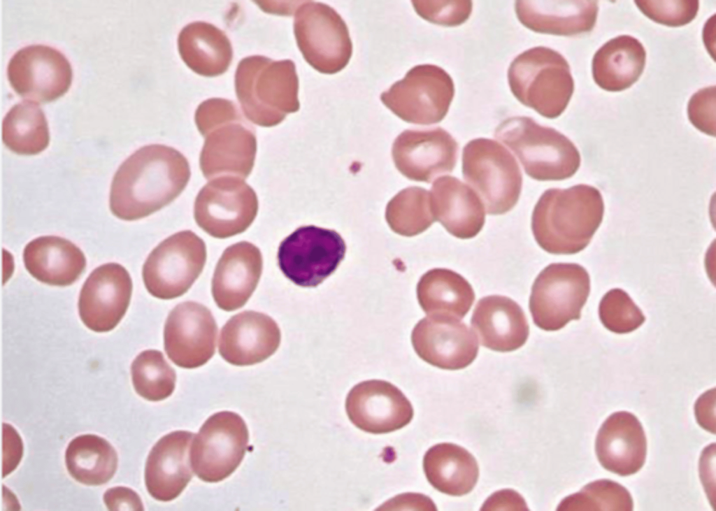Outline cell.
<instances>
[{
    "instance_id": "cell-21",
    "label": "cell",
    "mask_w": 716,
    "mask_h": 511,
    "mask_svg": "<svg viewBox=\"0 0 716 511\" xmlns=\"http://www.w3.org/2000/svg\"><path fill=\"white\" fill-rule=\"evenodd\" d=\"M280 331L269 316L244 311L233 316L222 327L219 338L222 357L235 366L262 362L278 348Z\"/></svg>"
},
{
    "instance_id": "cell-3",
    "label": "cell",
    "mask_w": 716,
    "mask_h": 511,
    "mask_svg": "<svg viewBox=\"0 0 716 511\" xmlns=\"http://www.w3.org/2000/svg\"><path fill=\"white\" fill-rule=\"evenodd\" d=\"M195 122L205 137L200 155L204 177L246 178L254 166L257 141L254 129L235 103L224 99H207L198 106Z\"/></svg>"
},
{
    "instance_id": "cell-10",
    "label": "cell",
    "mask_w": 716,
    "mask_h": 511,
    "mask_svg": "<svg viewBox=\"0 0 716 511\" xmlns=\"http://www.w3.org/2000/svg\"><path fill=\"white\" fill-rule=\"evenodd\" d=\"M206 260L203 240L192 231L176 233L160 243L143 267L148 292L161 299L184 294L202 272Z\"/></svg>"
},
{
    "instance_id": "cell-33",
    "label": "cell",
    "mask_w": 716,
    "mask_h": 511,
    "mask_svg": "<svg viewBox=\"0 0 716 511\" xmlns=\"http://www.w3.org/2000/svg\"><path fill=\"white\" fill-rule=\"evenodd\" d=\"M65 463L70 475L86 485L106 483L117 467V455L104 438L94 434L76 437L68 445Z\"/></svg>"
},
{
    "instance_id": "cell-38",
    "label": "cell",
    "mask_w": 716,
    "mask_h": 511,
    "mask_svg": "<svg viewBox=\"0 0 716 511\" xmlns=\"http://www.w3.org/2000/svg\"><path fill=\"white\" fill-rule=\"evenodd\" d=\"M639 10L652 20L668 27H680L691 22L696 16L699 1L638 0Z\"/></svg>"
},
{
    "instance_id": "cell-1",
    "label": "cell",
    "mask_w": 716,
    "mask_h": 511,
    "mask_svg": "<svg viewBox=\"0 0 716 511\" xmlns=\"http://www.w3.org/2000/svg\"><path fill=\"white\" fill-rule=\"evenodd\" d=\"M191 175L187 159L176 149L160 144L143 146L116 171L110 192V209L119 219L147 217L172 202Z\"/></svg>"
},
{
    "instance_id": "cell-13",
    "label": "cell",
    "mask_w": 716,
    "mask_h": 511,
    "mask_svg": "<svg viewBox=\"0 0 716 511\" xmlns=\"http://www.w3.org/2000/svg\"><path fill=\"white\" fill-rule=\"evenodd\" d=\"M248 442V430L240 415L229 411L217 412L204 422L193 441L192 470L203 481H222L240 465Z\"/></svg>"
},
{
    "instance_id": "cell-20",
    "label": "cell",
    "mask_w": 716,
    "mask_h": 511,
    "mask_svg": "<svg viewBox=\"0 0 716 511\" xmlns=\"http://www.w3.org/2000/svg\"><path fill=\"white\" fill-rule=\"evenodd\" d=\"M393 157L415 180L430 182L438 174L451 173L456 164L458 144L445 130H406L396 139Z\"/></svg>"
},
{
    "instance_id": "cell-30",
    "label": "cell",
    "mask_w": 716,
    "mask_h": 511,
    "mask_svg": "<svg viewBox=\"0 0 716 511\" xmlns=\"http://www.w3.org/2000/svg\"><path fill=\"white\" fill-rule=\"evenodd\" d=\"M178 50L187 66L208 77L224 73L229 68L233 50L227 35L214 25L194 22L180 32Z\"/></svg>"
},
{
    "instance_id": "cell-25",
    "label": "cell",
    "mask_w": 716,
    "mask_h": 511,
    "mask_svg": "<svg viewBox=\"0 0 716 511\" xmlns=\"http://www.w3.org/2000/svg\"><path fill=\"white\" fill-rule=\"evenodd\" d=\"M598 1L592 0H523L515 1L520 22L538 33L573 36L594 28Z\"/></svg>"
},
{
    "instance_id": "cell-24",
    "label": "cell",
    "mask_w": 716,
    "mask_h": 511,
    "mask_svg": "<svg viewBox=\"0 0 716 511\" xmlns=\"http://www.w3.org/2000/svg\"><path fill=\"white\" fill-rule=\"evenodd\" d=\"M595 451L606 470L622 476L637 473L647 453L646 437L638 418L625 411L609 416L598 431Z\"/></svg>"
},
{
    "instance_id": "cell-7",
    "label": "cell",
    "mask_w": 716,
    "mask_h": 511,
    "mask_svg": "<svg viewBox=\"0 0 716 511\" xmlns=\"http://www.w3.org/2000/svg\"><path fill=\"white\" fill-rule=\"evenodd\" d=\"M462 174L482 199L488 214L501 215L516 205L522 189L520 168L497 141L484 138L469 141L463 149Z\"/></svg>"
},
{
    "instance_id": "cell-29",
    "label": "cell",
    "mask_w": 716,
    "mask_h": 511,
    "mask_svg": "<svg viewBox=\"0 0 716 511\" xmlns=\"http://www.w3.org/2000/svg\"><path fill=\"white\" fill-rule=\"evenodd\" d=\"M646 52L642 43L629 35L618 36L604 43L594 54L592 75L603 89L620 92L630 87L641 75Z\"/></svg>"
},
{
    "instance_id": "cell-40",
    "label": "cell",
    "mask_w": 716,
    "mask_h": 511,
    "mask_svg": "<svg viewBox=\"0 0 716 511\" xmlns=\"http://www.w3.org/2000/svg\"><path fill=\"white\" fill-rule=\"evenodd\" d=\"M715 85L703 88L689 99L687 114L692 124L701 131L715 136Z\"/></svg>"
},
{
    "instance_id": "cell-8",
    "label": "cell",
    "mask_w": 716,
    "mask_h": 511,
    "mask_svg": "<svg viewBox=\"0 0 716 511\" xmlns=\"http://www.w3.org/2000/svg\"><path fill=\"white\" fill-rule=\"evenodd\" d=\"M590 292L586 269L572 263H554L537 276L531 289L529 309L534 324L545 331L562 329L579 319Z\"/></svg>"
},
{
    "instance_id": "cell-5",
    "label": "cell",
    "mask_w": 716,
    "mask_h": 511,
    "mask_svg": "<svg viewBox=\"0 0 716 511\" xmlns=\"http://www.w3.org/2000/svg\"><path fill=\"white\" fill-rule=\"evenodd\" d=\"M494 136L514 152L533 179H567L580 167V154L574 144L558 131L541 126L530 117L503 120Z\"/></svg>"
},
{
    "instance_id": "cell-26",
    "label": "cell",
    "mask_w": 716,
    "mask_h": 511,
    "mask_svg": "<svg viewBox=\"0 0 716 511\" xmlns=\"http://www.w3.org/2000/svg\"><path fill=\"white\" fill-rule=\"evenodd\" d=\"M480 343L494 351L510 352L522 347L529 326L521 307L510 298L492 295L481 298L471 320Z\"/></svg>"
},
{
    "instance_id": "cell-2",
    "label": "cell",
    "mask_w": 716,
    "mask_h": 511,
    "mask_svg": "<svg viewBox=\"0 0 716 511\" xmlns=\"http://www.w3.org/2000/svg\"><path fill=\"white\" fill-rule=\"evenodd\" d=\"M603 212L602 196L594 187L580 184L564 189H549L534 208L532 232L546 252L575 254L588 245Z\"/></svg>"
},
{
    "instance_id": "cell-39",
    "label": "cell",
    "mask_w": 716,
    "mask_h": 511,
    "mask_svg": "<svg viewBox=\"0 0 716 511\" xmlns=\"http://www.w3.org/2000/svg\"><path fill=\"white\" fill-rule=\"evenodd\" d=\"M416 13L424 20L443 26L463 24L472 11L471 1H412Z\"/></svg>"
},
{
    "instance_id": "cell-32",
    "label": "cell",
    "mask_w": 716,
    "mask_h": 511,
    "mask_svg": "<svg viewBox=\"0 0 716 511\" xmlns=\"http://www.w3.org/2000/svg\"><path fill=\"white\" fill-rule=\"evenodd\" d=\"M420 306L428 315L463 318L475 300L468 281L457 273L446 268L429 271L417 286Z\"/></svg>"
},
{
    "instance_id": "cell-37",
    "label": "cell",
    "mask_w": 716,
    "mask_h": 511,
    "mask_svg": "<svg viewBox=\"0 0 716 511\" xmlns=\"http://www.w3.org/2000/svg\"><path fill=\"white\" fill-rule=\"evenodd\" d=\"M599 313L604 326L616 333L631 332L645 320L642 311L629 294L618 288L604 295L599 304Z\"/></svg>"
},
{
    "instance_id": "cell-42",
    "label": "cell",
    "mask_w": 716,
    "mask_h": 511,
    "mask_svg": "<svg viewBox=\"0 0 716 511\" xmlns=\"http://www.w3.org/2000/svg\"><path fill=\"white\" fill-rule=\"evenodd\" d=\"M103 501L108 510H143L140 496L130 488L115 487L108 489L103 494Z\"/></svg>"
},
{
    "instance_id": "cell-22",
    "label": "cell",
    "mask_w": 716,
    "mask_h": 511,
    "mask_svg": "<svg viewBox=\"0 0 716 511\" xmlns=\"http://www.w3.org/2000/svg\"><path fill=\"white\" fill-rule=\"evenodd\" d=\"M194 433L186 431L163 436L152 448L145 463V483L157 501L175 499L192 477L190 445Z\"/></svg>"
},
{
    "instance_id": "cell-34",
    "label": "cell",
    "mask_w": 716,
    "mask_h": 511,
    "mask_svg": "<svg viewBox=\"0 0 716 511\" xmlns=\"http://www.w3.org/2000/svg\"><path fill=\"white\" fill-rule=\"evenodd\" d=\"M2 140L8 148L19 154L33 155L44 150L50 135L41 107L30 101L14 105L3 118Z\"/></svg>"
},
{
    "instance_id": "cell-14",
    "label": "cell",
    "mask_w": 716,
    "mask_h": 511,
    "mask_svg": "<svg viewBox=\"0 0 716 511\" xmlns=\"http://www.w3.org/2000/svg\"><path fill=\"white\" fill-rule=\"evenodd\" d=\"M258 211L253 189L239 177L224 175L208 182L194 203V219L207 233L226 238L245 231Z\"/></svg>"
},
{
    "instance_id": "cell-41",
    "label": "cell",
    "mask_w": 716,
    "mask_h": 511,
    "mask_svg": "<svg viewBox=\"0 0 716 511\" xmlns=\"http://www.w3.org/2000/svg\"><path fill=\"white\" fill-rule=\"evenodd\" d=\"M23 454V444L16 430L8 424H3L2 477L13 472L18 466Z\"/></svg>"
},
{
    "instance_id": "cell-44",
    "label": "cell",
    "mask_w": 716,
    "mask_h": 511,
    "mask_svg": "<svg viewBox=\"0 0 716 511\" xmlns=\"http://www.w3.org/2000/svg\"><path fill=\"white\" fill-rule=\"evenodd\" d=\"M715 389L702 394L695 404V415L699 424L704 429L715 433Z\"/></svg>"
},
{
    "instance_id": "cell-17",
    "label": "cell",
    "mask_w": 716,
    "mask_h": 511,
    "mask_svg": "<svg viewBox=\"0 0 716 511\" xmlns=\"http://www.w3.org/2000/svg\"><path fill=\"white\" fill-rule=\"evenodd\" d=\"M132 280L120 264L108 263L95 268L81 289L79 315L96 332L113 330L124 317L132 293Z\"/></svg>"
},
{
    "instance_id": "cell-19",
    "label": "cell",
    "mask_w": 716,
    "mask_h": 511,
    "mask_svg": "<svg viewBox=\"0 0 716 511\" xmlns=\"http://www.w3.org/2000/svg\"><path fill=\"white\" fill-rule=\"evenodd\" d=\"M345 410L354 425L375 434L400 429L413 417L412 405L401 391L379 380L356 384L347 396Z\"/></svg>"
},
{
    "instance_id": "cell-43",
    "label": "cell",
    "mask_w": 716,
    "mask_h": 511,
    "mask_svg": "<svg viewBox=\"0 0 716 511\" xmlns=\"http://www.w3.org/2000/svg\"><path fill=\"white\" fill-rule=\"evenodd\" d=\"M481 510H529L520 494L512 489L494 493L483 504Z\"/></svg>"
},
{
    "instance_id": "cell-11",
    "label": "cell",
    "mask_w": 716,
    "mask_h": 511,
    "mask_svg": "<svg viewBox=\"0 0 716 511\" xmlns=\"http://www.w3.org/2000/svg\"><path fill=\"white\" fill-rule=\"evenodd\" d=\"M454 94L453 80L444 69L421 64L410 69L403 79L382 92L380 99L408 122L431 124L445 117Z\"/></svg>"
},
{
    "instance_id": "cell-36",
    "label": "cell",
    "mask_w": 716,
    "mask_h": 511,
    "mask_svg": "<svg viewBox=\"0 0 716 511\" xmlns=\"http://www.w3.org/2000/svg\"><path fill=\"white\" fill-rule=\"evenodd\" d=\"M563 511H631L633 500L628 490L609 480L589 483L580 491L564 498L557 507Z\"/></svg>"
},
{
    "instance_id": "cell-27",
    "label": "cell",
    "mask_w": 716,
    "mask_h": 511,
    "mask_svg": "<svg viewBox=\"0 0 716 511\" xmlns=\"http://www.w3.org/2000/svg\"><path fill=\"white\" fill-rule=\"evenodd\" d=\"M436 219L452 236L468 239L475 236L485 220L479 196L453 176L438 178L431 188Z\"/></svg>"
},
{
    "instance_id": "cell-35",
    "label": "cell",
    "mask_w": 716,
    "mask_h": 511,
    "mask_svg": "<svg viewBox=\"0 0 716 511\" xmlns=\"http://www.w3.org/2000/svg\"><path fill=\"white\" fill-rule=\"evenodd\" d=\"M131 372L135 391L146 400H164L175 389V370L158 350H148L140 353L131 364Z\"/></svg>"
},
{
    "instance_id": "cell-16",
    "label": "cell",
    "mask_w": 716,
    "mask_h": 511,
    "mask_svg": "<svg viewBox=\"0 0 716 511\" xmlns=\"http://www.w3.org/2000/svg\"><path fill=\"white\" fill-rule=\"evenodd\" d=\"M217 327L210 311L202 304L187 301L169 313L164 326V350L177 366L194 368L214 354Z\"/></svg>"
},
{
    "instance_id": "cell-4",
    "label": "cell",
    "mask_w": 716,
    "mask_h": 511,
    "mask_svg": "<svg viewBox=\"0 0 716 511\" xmlns=\"http://www.w3.org/2000/svg\"><path fill=\"white\" fill-rule=\"evenodd\" d=\"M235 89L245 116L262 127H273L299 109V79L290 59L245 57L235 73Z\"/></svg>"
},
{
    "instance_id": "cell-28",
    "label": "cell",
    "mask_w": 716,
    "mask_h": 511,
    "mask_svg": "<svg viewBox=\"0 0 716 511\" xmlns=\"http://www.w3.org/2000/svg\"><path fill=\"white\" fill-rule=\"evenodd\" d=\"M28 272L38 281L54 286H67L80 276L86 266L83 252L70 240L45 236L30 241L23 251Z\"/></svg>"
},
{
    "instance_id": "cell-12",
    "label": "cell",
    "mask_w": 716,
    "mask_h": 511,
    "mask_svg": "<svg viewBox=\"0 0 716 511\" xmlns=\"http://www.w3.org/2000/svg\"><path fill=\"white\" fill-rule=\"evenodd\" d=\"M345 250L343 239L335 231L303 226L281 242L278 266L296 285L316 287L336 271Z\"/></svg>"
},
{
    "instance_id": "cell-15",
    "label": "cell",
    "mask_w": 716,
    "mask_h": 511,
    "mask_svg": "<svg viewBox=\"0 0 716 511\" xmlns=\"http://www.w3.org/2000/svg\"><path fill=\"white\" fill-rule=\"evenodd\" d=\"M7 75L20 96L45 103L69 90L73 73L69 60L61 52L48 45H31L13 55L8 64Z\"/></svg>"
},
{
    "instance_id": "cell-18",
    "label": "cell",
    "mask_w": 716,
    "mask_h": 511,
    "mask_svg": "<svg viewBox=\"0 0 716 511\" xmlns=\"http://www.w3.org/2000/svg\"><path fill=\"white\" fill-rule=\"evenodd\" d=\"M411 341L422 359L443 369L466 368L478 351L475 333L464 323L448 316L428 315L419 321Z\"/></svg>"
},
{
    "instance_id": "cell-23",
    "label": "cell",
    "mask_w": 716,
    "mask_h": 511,
    "mask_svg": "<svg viewBox=\"0 0 716 511\" xmlns=\"http://www.w3.org/2000/svg\"><path fill=\"white\" fill-rule=\"evenodd\" d=\"M260 250L241 241L228 247L219 259L212 280L217 305L226 311L242 307L255 291L262 271Z\"/></svg>"
},
{
    "instance_id": "cell-9",
    "label": "cell",
    "mask_w": 716,
    "mask_h": 511,
    "mask_svg": "<svg viewBox=\"0 0 716 511\" xmlns=\"http://www.w3.org/2000/svg\"><path fill=\"white\" fill-rule=\"evenodd\" d=\"M294 32L303 58L317 71L334 74L348 64L352 53L348 29L329 6L304 1L296 10Z\"/></svg>"
},
{
    "instance_id": "cell-6",
    "label": "cell",
    "mask_w": 716,
    "mask_h": 511,
    "mask_svg": "<svg viewBox=\"0 0 716 511\" xmlns=\"http://www.w3.org/2000/svg\"><path fill=\"white\" fill-rule=\"evenodd\" d=\"M508 79L519 101L550 119L565 110L574 91L567 61L558 52L543 46L516 57L508 69Z\"/></svg>"
},
{
    "instance_id": "cell-31",
    "label": "cell",
    "mask_w": 716,
    "mask_h": 511,
    "mask_svg": "<svg viewBox=\"0 0 716 511\" xmlns=\"http://www.w3.org/2000/svg\"><path fill=\"white\" fill-rule=\"evenodd\" d=\"M423 468L428 481L435 489L454 496L469 493L479 475L474 456L464 447L450 442L429 448L424 456Z\"/></svg>"
}]
</instances>
